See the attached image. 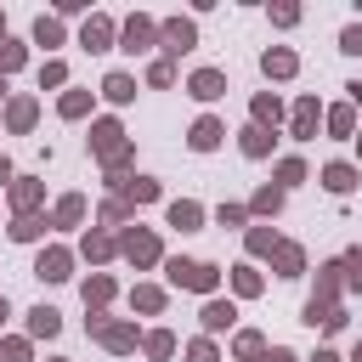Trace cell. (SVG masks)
<instances>
[{
  "instance_id": "cell-32",
  "label": "cell",
  "mask_w": 362,
  "mask_h": 362,
  "mask_svg": "<svg viewBox=\"0 0 362 362\" xmlns=\"http://www.w3.org/2000/svg\"><path fill=\"white\" fill-rule=\"evenodd\" d=\"M57 221H79V198H62L57 204Z\"/></svg>"
},
{
  "instance_id": "cell-20",
  "label": "cell",
  "mask_w": 362,
  "mask_h": 362,
  "mask_svg": "<svg viewBox=\"0 0 362 362\" xmlns=\"http://www.w3.org/2000/svg\"><path fill=\"white\" fill-rule=\"evenodd\" d=\"M124 255H130V260H153V238H141V232H136V238L124 243Z\"/></svg>"
},
{
  "instance_id": "cell-31",
  "label": "cell",
  "mask_w": 362,
  "mask_h": 362,
  "mask_svg": "<svg viewBox=\"0 0 362 362\" xmlns=\"http://www.w3.org/2000/svg\"><path fill=\"white\" fill-rule=\"evenodd\" d=\"M277 204H283V192H272V187H266V192L255 198V209H272V215H277Z\"/></svg>"
},
{
  "instance_id": "cell-9",
  "label": "cell",
  "mask_w": 362,
  "mask_h": 362,
  "mask_svg": "<svg viewBox=\"0 0 362 362\" xmlns=\"http://www.w3.org/2000/svg\"><path fill=\"white\" fill-rule=\"evenodd\" d=\"M102 90H107L113 102H130V96H136V79H130V74H107V85H102Z\"/></svg>"
},
{
  "instance_id": "cell-43",
  "label": "cell",
  "mask_w": 362,
  "mask_h": 362,
  "mask_svg": "<svg viewBox=\"0 0 362 362\" xmlns=\"http://www.w3.org/2000/svg\"><path fill=\"white\" fill-rule=\"evenodd\" d=\"M0 28H6V17H0Z\"/></svg>"
},
{
  "instance_id": "cell-29",
  "label": "cell",
  "mask_w": 362,
  "mask_h": 362,
  "mask_svg": "<svg viewBox=\"0 0 362 362\" xmlns=\"http://www.w3.org/2000/svg\"><path fill=\"white\" fill-rule=\"evenodd\" d=\"M85 113V96H62V119H79Z\"/></svg>"
},
{
  "instance_id": "cell-40",
  "label": "cell",
  "mask_w": 362,
  "mask_h": 362,
  "mask_svg": "<svg viewBox=\"0 0 362 362\" xmlns=\"http://www.w3.org/2000/svg\"><path fill=\"white\" fill-rule=\"evenodd\" d=\"M351 96H356V102H362V79H356V85H351Z\"/></svg>"
},
{
  "instance_id": "cell-10",
  "label": "cell",
  "mask_w": 362,
  "mask_h": 362,
  "mask_svg": "<svg viewBox=\"0 0 362 362\" xmlns=\"http://www.w3.org/2000/svg\"><path fill=\"white\" fill-rule=\"evenodd\" d=\"M283 119V107H277V96H255V124L266 130V124H277Z\"/></svg>"
},
{
  "instance_id": "cell-36",
  "label": "cell",
  "mask_w": 362,
  "mask_h": 362,
  "mask_svg": "<svg viewBox=\"0 0 362 362\" xmlns=\"http://www.w3.org/2000/svg\"><path fill=\"white\" fill-rule=\"evenodd\" d=\"M6 362H28V351L23 345H6Z\"/></svg>"
},
{
  "instance_id": "cell-16",
  "label": "cell",
  "mask_w": 362,
  "mask_h": 362,
  "mask_svg": "<svg viewBox=\"0 0 362 362\" xmlns=\"http://www.w3.org/2000/svg\"><path fill=\"white\" fill-rule=\"evenodd\" d=\"M266 147H272V141H266V130H260V124H249V130H243V153H249V158H260Z\"/></svg>"
},
{
  "instance_id": "cell-15",
  "label": "cell",
  "mask_w": 362,
  "mask_h": 362,
  "mask_svg": "<svg viewBox=\"0 0 362 362\" xmlns=\"http://www.w3.org/2000/svg\"><path fill=\"white\" fill-rule=\"evenodd\" d=\"M266 74L288 79V74H294V57H288V51H266Z\"/></svg>"
},
{
  "instance_id": "cell-19",
  "label": "cell",
  "mask_w": 362,
  "mask_h": 362,
  "mask_svg": "<svg viewBox=\"0 0 362 362\" xmlns=\"http://www.w3.org/2000/svg\"><path fill=\"white\" fill-rule=\"evenodd\" d=\"M17 62H23V45L17 40H0V74H11Z\"/></svg>"
},
{
  "instance_id": "cell-24",
  "label": "cell",
  "mask_w": 362,
  "mask_h": 362,
  "mask_svg": "<svg viewBox=\"0 0 362 362\" xmlns=\"http://www.w3.org/2000/svg\"><path fill=\"white\" fill-rule=\"evenodd\" d=\"M328 124H334V136H345V130H351V107H334V113H328Z\"/></svg>"
},
{
  "instance_id": "cell-12",
  "label": "cell",
  "mask_w": 362,
  "mask_h": 362,
  "mask_svg": "<svg viewBox=\"0 0 362 362\" xmlns=\"http://www.w3.org/2000/svg\"><path fill=\"white\" fill-rule=\"evenodd\" d=\"M226 322H232V305L226 300H209L204 305V328H226Z\"/></svg>"
},
{
  "instance_id": "cell-23",
  "label": "cell",
  "mask_w": 362,
  "mask_h": 362,
  "mask_svg": "<svg viewBox=\"0 0 362 362\" xmlns=\"http://www.w3.org/2000/svg\"><path fill=\"white\" fill-rule=\"evenodd\" d=\"M339 51H351V57H362V28H345V34H339Z\"/></svg>"
},
{
  "instance_id": "cell-17",
  "label": "cell",
  "mask_w": 362,
  "mask_h": 362,
  "mask_svg": "<svg viewBox=\"0 0 362 362\" xmlns=\"http://www.w3.org/2000/svg\"><path fill=\"white\" fill-rule=\"evenodd\" d=\"M170 226H198V204H170Z\"/></svg>"
},
{
  "instance_id": "cell-3",
  "label": "cell",
  "mask_w": 362,
  "mask_h": 362,
  "mask_svg": "<svg viewBox=\"0 0 362 362\" xmlns=\"http://www.w3.org/2000/svg\"><path fill=\"white\" fill-rule=\"evenodd\" d=\"M107 40H113V23H107V17H90V23H85V34H79V45H85V51H107Z\"/></svg>"
},
{
  "instance_id": "cell-38",
  "label": "cell",
  "mask_w": 362,
  "mask_h": 362,
  "mask_svg": "<svg viewBox=\"0 0 362 362\" xmlns=\"http://www.w3.org/2000/svg\"><path fill=\"white\" fill-rule=\"evenodd\" d=\"M6 181H11V164H6V158H0V187H6Z\"/></svg>"
},
{
  "instance_id": "cell-22",
  "label": "cell",
  "mask_w": 362,
  "mask_h": 362,
  "mask_svg": "<svg viewBox=\"0 0 362 362\" xmlns=\"http://www.w3.org/2000/svg\"><path fill=\"white\" fill-rule=\"evenodd\" d=\"M113 141H119V124H96V147L113 153Z\"/></svg>"
},
{
  "instance_id": "cell-42",
  "label": "cell",
  "mask_w": 362,
  "mask_h": 362,
  "mask_svg": "<svg viewBox=\"0 0 362 362\" xmlns=\"http://www.w3.org/2000/svg\"><path fill=\"white\" fill-rule=\"evenodd\" d=\"M0 90H6V79H0Z\"/></svg>"
},
{
  "instance_id": "cell-1",
  "label": "cell",
  "mask_w": 362,
  "mask_h": 362,
  "mask_svg": "<svg viewBox=\"0 0 362 362\" xmlns=\"http://www.w3.org/2000/svg\"><path fill=\"white\" fill-rule=\"evenodd\" d=\"M170 283H181V288H215V266H204V260H170Z\"/></svg>"
},
{
  "instance_id": "cell-6",
  "label": "cell",
  "mask_w": 362,
  "mask_h": 362,
  "mask_svg": "<svg viewBox=\"0 0 362 362\" xmlns=\"http://www.w3.org/2000/svg\"><path fill=\"white\" fill-rule=\"evenodd\" d=\"M221 136H226V130H221L215 119H198V124H192V147H198V153H209V147H215Z\"/></svg>"
},
{
  "instance_id": "cell-5",
  "label": "cell",
  "mask_w": 362,
  "mask_h": 362,
  "mask_svg": "<svg viewBox=\"0 0 362 362\" xmlns=\"http://www.w3.org/2000/svg\"><path fill=\"white\" fill-rule=\"evenodd\" d=\"M158 34H164V51H187L192 45V23H181V17H170Z\"/></svg>"
},
{
  "instance_id": "cell-8",
  "label": "cell",
  "mask_w": 362,
  "mask_h": 362,
  "mask_svg": "<svg viewBox=\"0 0 362 362\" xmlns=\"http://www.w3.org/2000/svg\"><path fill=\"white\" fill-rule=\"evenodd\" d=\"M317 113H322V107H317V102L305 96V102L294 107V136H311V130H317Z\"/></svg>"
},
{
  "instance_id": "cell-39",
  "label": "cell",
  "mask_w": 362,
  "mask_h": 362,
  "mask_svg": "<svg viewBox=\"0 0 362 362\" xmlns=\"http://www.w3.org/2000/svg\"><path fill=\"white\" fill-rule=\"evenodd\" d=\"M317 362H339V356H334V351H317Z\"/></svg>"
},
{
  "instance_id": "cell-41",
  "label": "cell",
  "mask_w": 362,
  "mask_h": 362,
  "mask_svg": "<svg viewBox=\"0 0 362 362\" xmlns=\"http://www.w3.org/2000/svg\"><path fill=\"white\" fill-rule=\"evenodd\" d=\"M0 322H6V300H0Z\"/></svg>"
},
{
  "instance_id": "cell-37",
  "label": "cell",
  "mask_w": 362,
  "mask_h": 362,
  "mask_svg": "<svg viewBox=\"0 0 362 362\" xmlns=\"http://www.w3.org/2000/svg\"><path fill=\"white\" fill-rule=\"evenodd\" d=\"M266 362H294V351H272V356H266Z\"/></svg>"
},
{
  "instance_id": "cell-11",
  "label": "cell",
  "mask_w": 362,
  "mask_h": 362,
  "mask_svg": "<svg viewBox=\"0 0 362 362\" xmlns=\"http://www.w3.org/2000/svg\"><path fill=\"white\" fill-rule=\"evenodd\" d=\"M40 277H51V283H57V277H68V255H62V249L40 255Z\"/></svg>"
},
{
  "instance_id": "cell-25",
  "label": "cell",
  "mask_w": 362,
  "mask_h": 362,
  "mask_svg": "<svg viewBox=\"0 0 362 362\" xmlns=\"http://www.w3.org/2000/svg\"><path fill=\"white\" fill-rule=\"evenodd\" d=\"M277 175H283V181H300V175H305V164H300V158H283V164H277Z\"/></svg>"
},
{
  "instance_id": "cell-26",
  "label": "cell",
  "mask_w": 362,
  "mask_h": 362,
  "mask_svg": "<svg viewBox=\"0 0 362 362\" xmlns=\"http://www.w3.org/2000/svg\"><path fill=\"white\" fill-rule=\"evenodd\" d=\"M40 226H45V221H34V215H23V221H17V226H11V238H34V232H40Z\"/></svg>"
},
{
  "instance_id": "cell-14",
  "label": "cell",
  "mask_w": 362,
  "mask_h": 362,
  "mask_svg": "<svg viewBox=\"0 0 362 362\" xmlns=\"http://www.w3.org/2000/svg\"><path fill=\"white\" fill-rule=\"evenodd\" d=\"M34 40H40V45H57V40H62V23H57V17H40V23H34Z\"/></svg>"
},
{
  "instance_id": "cell-21",
  "label": "cell",
  "mask_w": 362,
  "mask_h": 362,
  "mask_svg": "<svg viewBox=\"0 0 362 362\" xmlns=\"http://www.w3.org/2000/svg\"><path fill=\"white\" fill-rule=\"evenodd\" d=\"M28 119H34V102H11V130H28Z\"/></svg>"
},
{
  "instance_id": "cell-13",
  "label": "cell",
  "mask_w": 362,
  "mask_h": 362,
  "mask_svg": "<svg viewBox=\"0 0 362 362\" xmlns=\"http://www.w3.org/2000/svg\"><path fill=\"white\" fill-rule=\"evenodd\" d=\"M28 328H34V334H57V328H62V317H57L51 305H40V311L28 317Z\"/></svg>"
},
{
  "instance_id": "cell-28",
  "label": "cell",
  "mask_w": 362,
  "mask_h": 362,
  "mask_svg": "<svg viewBox=\"0 0 362 362\" xmlns=\"http://www.w3.org/2000/svg\"><path fill=\"white\" fill-rule=\"evenodd\" d=\"M272 23H283V28H288V23H300V11H294V6H272Z\"/></svg>"
},
{
  "instance_id": "cell-33",
  "label": "cell",
  "mask_w": 362,
  "mask_h": 362,
  "mask_svg": "<svg viewBox=\"0 0 362 362\" xmlns=\"http://www.w3.org/2000/svg\"><path fill=\"white\" fill-rule=\"evenodd\" d=\"M238 288H243V294H255V288H260V277H255L249 266H238Z\"/></svg>"
},
{
  "instance_id": "cell-4",
  "label": "cell",
  "mask_w": 362,
  "mask_h": 362,
  "mask_svg": "<svg viewBox=\"0 0 362 362\" xmlns=\"http://www.w3.org/2000/svg\"><path fill=\"white\" fill-rule=\"evenodd\" d=\"M147 45H153V23L147 17H130L124 23V51H147Z\"/></svg>"
},
{
  "instance_id": "cell-30",
  "label": "cell",
  "mask_w": 362,
  "mask_h": 362,
  "mask_svg": "<svg viewBox=\"0 0 362 362\" xmlns=\"http://www.w3.org/2000/svg\"><path fill=\"white\" fill-rule=\"evenodd\" d=\"M153 192H158V187H153L147 175H136V181H130V198H153Z\"/></svg>"
},
{
  "instance_id": "cell-35",
  "label": "cell",
  "mask_w": 362,
  "mask_h": 362,
  "mask_svg": "<svg viewBox=\"0 0 362 362\" xmlns=\"http://www.w3.org/2000/svg\"><path fill=\"white\" fill-rule=\"evenodd\" d=\"M345 266H351V283H356V288H362V249H356V255H351V260H345Z\"/></svg>"
},
{
  "instance_id": "cell-18",
  "label": "cell",
  "mask_w": 362,
  "mask_h": 362,
  "mask_svg": "<svg viewBox=\"0 0 362 362\" xmlns=\"http://www.w3.org/2000/svg\"><path fill=\"white\" fill-rule=\"evenodd\" d=\"M277 272H283V277L300 272V249H294V243H277Z\"/></svg>"
},
{
  "instance_id": "cell-7",
  "label": "cell",
  "mask_w": 362,
  "mask_h": 362,
  "mask_svg": "<svg viewBox=\"0 0 362 362\" xmlns=\"http://www.w3.org/2000/svg\"><path fill=\"white\" fill-rule=\"evenodd\" d=\"M322 181H328V192H351V187H356V170H351V164H328Z\"/></svg>"
},
{
  "instance_id": "cell-2",
  "label": "cell",
  "mask_w": 362,
  "mask_h": 362,
  "mask_svg": "<svg viewBox=\"0 0 362 362\" xmlns=\"http://www.w3.org/2000/svg\"><path fill=\"white\" fill-rule=\"evenodd\" d=\"M187 90H192L198 102H215V96L226 90V74H215V68H198V74L187 79Z\"/></svg>"
},
{
  "instance_id": "cell-27",
  "label": "cell",
  "mask_w": 362,
  "mask_h": 362,
  "mask_svg": "<svg viewBox=\"0 0 362 362\" xmlns=\"http://www.w3.org/2000/svg\"><path fill=\"white\" fill-rule=\"evenodd\" d=\"M238 356H260V334H238Z\"/></svg>"
},
{
  "instance_id": "cell-34",
  "label": "cell",
  "mask_w": 362,
  "mask_h": 362,
  "mask_svg": "<svg viewBox=\"0 0 362 362\" xmlns=\"http://www.w3.org/2000/svg\"><path fill=\"white\" fill-rule=\"evenodd\" d=\"M187 356H192V362H215V351H209V345H204V339H198V345H192V351H187Z\"/></svg>"
}]
</instances>
